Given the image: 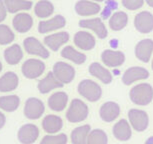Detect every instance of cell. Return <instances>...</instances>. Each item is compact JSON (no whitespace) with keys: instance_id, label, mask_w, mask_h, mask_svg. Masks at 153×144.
<instances>
[{"instance_id":"obj_1","label":"cell","mask_w":153,"mask_h":144,"mask_svg":"<svg viewBox=\"0 0 153 144\" xmlns=\"http://www.w3.org/2000/svg\"><path fill=\"white\" fill-rule=\"evenodd\" d=\"M131 101L136 105H147L153 99V88L148 83H140L129 92Z\"/></svg>"},{"instance_id":"obj_2","label":"cell","mask_w":153,"mask_h":144,"mask_svg":"<svg viewBox=\"0 0 153 144\" xmlns=\"http://www.w3.org/2000/svg\"><path fill=\"white\" fill-rule=\"evenodd\" d=\"M88 112V106L82 100L73 99L70 103L67 112H66V118L71 123H78L87 118Z\"/></svg>"},{"instance_id":"obj_3","label":"cell","mask_w":153,"mask_h":144,"mask_svg":"<svg viewBox=\"0 0 153 144\" xmlns=\"http://www.w3.org/2000/svg\"><path fill=\"white\" fill-rule=\"evenodd\" d=\"M78 93L90 102H96L101 98L102 89L98 83L92 80L85 79L82 80L78 85Z\"/></svg>"},{"instance_id":"obj_4","label":"cell","mask_w":153,"mask_h":144,"mask_svg":"<svg viewBox=\"0 0 153 144\" xmlns=\"http://www.w3.org/2000/svg\"><path fill=\"white\" fill-rule=\"evenodd\" d=\"M128 118L131 127L135 131L142 132L146 130L149 125L148 114L140 109H130L128 112Z\"/></svg>"},{"instance_id":"obj_5","label":"cell","mask_w":153,"mask_h":144,"mask_svg":"<svg viewBox=\"0 0 153 144\" xmlns=\"http://www.w3.org/2000/svg\"><path fill=\"white\" fill-rule=\"evenodd\" d=\"M45 70V65L42 61L38 59H28L26 60L22 65V73L26 78L29 79H35Z\"/></svg>"},{"instance_id":"obj_6","label":"cell","mask_w":153,"mask_h":144,"mask_svg":"<svg viewBox=\"0 0 153 144\" xmlns=\"http://www.w3.org/2000/svg\"><path fill=\"white\" fill-rule=\"evenodd\" d=\"M53 73L63 84L70 83L75 77V69L65 62H57L53 66Z\"/></svg>"},{"instance_id":"obj_7","label":"cell","mask_w":153,"mask_h":144,"mask_svg":"<svg viewBox=\"0 0 153 144\" xmlns=\"http://www.w3.org/2000/svg\"><path fill=\"white\" fill-rule=\"evenodd\" d=\"M45 107L43 102L38 98H29L25 102L24 114L28 119H38L44 113Z\"/></svg>"},{"instance_id":"obj_8","label":"cell","mask_w":153,"mask_h":144,"mask_svg":"<svg viewBox=\"0 0 153 144\" xmlns=\"http://www.w3.org/2000/svg\"><path fill=\"white\" fill-rule=\"evenodd\" d=\"M149 72L147 69L139 66H134L130 67L124 72L122 76V82L125 85H131L138 80H143L148 78Z\"/></svg>"},{"instance_id":"obj_9","label":"cell","mask_w":153,"mask_h":144,"mask_svg":"<svg viewBox=\"0 0 153 144\" xmlns=\"http://www.w3.org/2000/svg\"><path fill=\"white\" fill-rule=\"evenodd\" d=\"M135 28L140 33H149L153 30V15L148 11H142L135 16Z\"/></svg>"},{"instance_id":"obj_10","label":"cell","mask_w":153,"mask_h":144,"mask_svg":"<svg viewBox=\"0 0 153 144\" xmlns=\"http://www.w3.org/2000/svg\"><path fill=\"white\" fill-rule=\"evenodd\" d=\"M24 48L27 51V53L32 54V55L39 56L41 58H48L49 57V52L46 49L44 46L42 45V43L38 41L35 37H27L24 40Z\"/></svg>"},{"instance_id":"obj_11","label":"cell","mask_w":153,"mask_h":144,"mask_svg":"<svg viewBox=\"0 0 153 144\" xmlns=\"http://www.w3.org/2000/svg\"><path fill=\"white\" fill-rule=\"evenodd\" d=\"M120 114V107L116 102L107 101L103 103L100 107V118L105 122H112L116 120Z\"/></svg>"},{"instance_id":"obj_12","label":"cell","mask_w":153,"mask_h":144,"mask_svg":"<svg viewBox=\"0 0 153 144\" xmlns=\"http://www.w3.org/2000/svg\"><path fill=\"white\" fill-rule=\"evenodd\" d=\"M39 136V129L34 124H25L18 130V140L22 144H33Z\"/></svg>"},{"instance_id":"obj_13","label":"cell","mask_w":153,"mask_h":144,"mask_svg":"<svg viewBox=\"0 0 153 144\" xmlns=\"http://www.w3.org/2000/svg\"><path fill=\"white\" fill-rule=\"evenodd\" d=\"M101 59L106 66L114 68L123 64L124 61H125V56H124V53L121 52V51L107 49L103 51L102 54H101Z\"/></svg>"},{"instance_id":"obj_14","label":"cell","mask_w":153,"mask_h":144,"mask_svg":"<svg viewBox=\"0 0 153 144\" xmlns=\"http://www.w3.org/2000/svg\"><path fill=\"white\" fill-rule=\"evenodd\" d=\"M79 26L86 29H90L96 33V35L99 38L103 39L107 36V29H106L104 23L100 18H93V19H84L79 22Z\"/></svg>"},{"instance_id":"obj_15","label":"cell","mask_w":153,"mask_h":144,"mask_svg":"<svg viewBox=\"0 0 153 144\" xmlns=\"http://www.w3.org/2000/svg\"><path fill=\"white\" fill-rule=\"evenodd\" d=\"M63 86V83L55 76V74L52 72H48L47 75L40 80L38 84V90L40 93L45 94L48 92L52 91L53 89L60 88Z\"/></svg>"},{"instance_id":"obj_16","label":"cell","mask_w":153,"mask_h":144,"mask_svg":"<svg viewBox=\"0 0 153 144\" xmlns=\"http://www.w3.org/2000/svg\"><path fill=\"white\" fill-rule=\"evenodd\" d=\"M153 52V40L143 39L137 43L135 47V55L140 61L148 62Z\"/></svg>"},{"instance_id":"obj_17","label":"cell","mask_w":153,"mask_h":144,"mask_svg":"<svg viewBox=\"0 0 153 144\" xmlns=\"http://www.w3.org/2000/svg\"><path fill=\"white\" fill-rule=\"evenodd\" d=\"M66 20L63 16L61 15H56L53 18L45 20V21H41L39 23V32L40 33H47L51 32L54 30H58L60 28L65 26Z\"/></svg>"},{"instance_id":"obj_18","label":"cell","mask_w":153,"mask_h":144,"mask_svg":"<svg viewBox=\"0 0 153 144\" xmlns=\"http://www.w3.org/2000/svg\"><path fill=\"white\" fill-rule=\"evenodd\" d=\"M101 7L99 4L95 3L94 1L88 0H81L75 4V11L80 16H90L95 15L100 11Z\"/></svg>"},{"instance_id":"obj_19","label":"cell","mask_w":153,"mask_h":144,"mask_svg":"<svg viewBox=\"0 0 153 144\" xmlns=\"http://www.w3.org/2000/svg\"><path fill=\"white\" fill-rule=\"evenodd\" d=\"M113 135L119 141H128L132 136L131 125L125 119H121L113 126Z\"/></svg>"},{"instance_id":"obj_20","label":"cell","mask_w":153,"mask_h":144,"mask_svg":"<svg viewBox=\"0 0 153 144\" xmlns=\"http://www.w3.org/2000/svg\"><path fill=\"white\" fill-rule=\"evenodd\" d=\"M74 44L82 50H91L95 46V38L91 33L79 31L74 35Z\"/></svg>"},{"instance_id":"obj_21","label":"cell","mask_w":153,"mask_h":144,"mask_svg":"<svg viewBox=\"0 0 153 144\" xmlns=\"http://www.w3.org/2000/svg\"><path fill=\"white\" fill-rule=\"evenodd\" d=\"M33 25V19L27 13H19L13 18V27L17 32L25 33L31 29Z\"/></svg>"},{"instance_id":"obj_22","label":"cell","mask_w":153,"mask_h":144,"mask_svg":"<svg viewBox=\"0 0 153 144\" xmlns=\"http://www.w3.org/2000/svg\"><path fill=\"white\" fill-rule=\"evenodd\" d=\"M63 126L62 119L57 115H47L44 117V119L42 120V127L44 129L45 132H47L49 134H55Z\"/></svg>"},{"instance_id":"obj_23","label":"cell","mask_w":153,"mask_h":144,"mask_svg":"<svg viewBox=\"0 0 153 144\" xmlns=\"http://www.w3.org/2000/svg\"><path fill=\"white\" fill-rule=\"evenodd\" d=\"M68 40H69V35L67 32H58L46 36L44 38V42L51 50L57 51Z\"/></svg>"},{"instance_id":"obj_24","label":"cell","mask_w":153,"mask_h":144,"mask_svg":"<svg viewBox=\"0 0 153 144\" xmlns=\"http://www.w3.org/2000/svg\"><path fill=\"white\" fill-rule=\"evenodd\" d=\"M89 72L92 76L96 77L104 84H109L112 81V75L107 68L103 67L102 65L97 62H94L89 66Z\"/></svg>"},{"instance_id":"obj_25","label":"cell","mask_w":153,"mask_h":144,"mask_svg":"<svg viewBox=\"0 0 153 144\" xmlns=\"http://www.w3.org/2000/svg\"><path fill=\"white\" fill-rule=\"evenodd\" d=\"M68 102V95L63 91L55 92L48 99V106L53 111H62Z\"/></svg>"},{"instance_id":"obj_26","label":"cell","mask_w":153,"mask_h":144,"mask_svg":"<svg viewBox=\"0 0 153 144\" xmlns=\"http://www.w3.org/2000/svg\"><path fill=\"white\" fill-rule=\"evenodd\" d=\"M18 76L12 71L6 72L0 77V92H10L18 86Z\"/></svg>"},{"instance_id":"obj_27","label":"cell","mask_w":153,"mask_h":144,"mask_svg":"<svg viewBox=\"0 0 153 144\" xmlns=\"http://www.w3.org/2000/svg\"><path fill=\"white\" fill-rule=\"evenodd\" d=\"M23 57V52L21 47L18 44H13L10 47L6 48L4 51V58L8 64L15 65L21 61Z\"/></svg>"},{"instance_id":"obj_28","label":"cell","mask_w":153,"mask_h":144,"mask_svg":"<svg viewBox=\"0 0 153 144\" xmlns=\"http://www.w3.org/2000/svg\"><path fill=\"white\" fill-rule=\"evenodd\" d=\"M91 128L89 125H81L75 128L71 133V141L73 144H87V138Z\"/></svg>"},{"instance_id":"obj_29","label":"cell","mask_w":153,"mask_h":144,"mask_svg":"<svg viewBox=\"0 0 153 144\" xmlns=\"http://www.w3.org/2000/svg\"><path fill=\"white\" fill-rule=\"evenodd\" d=\"M127 23H128V15L123 11L115 12L109 19V26L114 31L122 30L127 25Z\"/></svg>"},{"instance_id":"obj_30","label":"cell","mask_w":153,"mask_h":144,"mask_svg":"<svg viewBox=\"0 0 153 144\" xmlns=\"http://www.w3.org/2000/svg\"><path fill=\"white\" fill-rule=\"evenodd\" d=\"M4 3L10 13L29 10L32 7V1H29V0H4Z\"/></svg>"},{"instance_id":"obj_31","label":"cell","mask_w":153,"mask_h":144,"mask_svg":"<svg viewBox=\"0 0 153 144\" xmlns=\"http://www.w3.org/2000/svg\"><path fill=\"white\" fill-rule=\"evenodd\" d=\"M61 55L64 57L65 59H68L70 61L74 62L75 64H83L86 60L85 54H83L79 51H77L72 46H66L63 48Z\"/></svg>"},{"instance_id":"obj_32","label":"cell","mask_w":153,"mask_h":144,"mask_svg":"<svg viewBox=\"0 0 153 144\" xmlns=\"http://www.w3.org/2000/svg\"><path fill=\"white\" fill-rule=\"evenodd\" d=\"M20 99L17 95H7L0 97V108L6 112H12L19 107Z\"/></svg>"},{"instance_id":"obj_33","label":"cell","mask_w":153,"mask_h":144,"mask_svg":"<svg viewBox=\"0 0 153 144\" xmlns=\"http://www.w3.org/2000/svg\"><path fill=\"white\" fill-rule=\"evenodd\" d=\"M53 11V4L47 0H41V1L37 2L35 7H34V12L40 18H46V17L52 15Z\"/></svg>"},{"instance_id":"obj_34","label":"cell","mask_w":153,"mask_h":144,"mask_svg":"<svg viewBox=\"0 0 153 144\" xmlns=\"http://www.w3.org/2000/svg\"><path fill=\"white\" fill-rule=\"evenodd\" d=\"M87 144H108V137L101 129L91 130L87 138Z\"/></svg>"},{"instance_id":"obj_35","label":"cell","mask_w":153,"mask_h":144,"mask_svg":"<svg viewBox=\"0 0 153 144\" xmlns=\"http://www.w3.org/2000/svg\"><path fill=\"white\" fill-rule=\"evenodd\" d=\"M15 38L14 33L7 25L0 24V44L6 45L11 43Z\"/></svg>"},{"instance_id":"obj_36","label":"cell","mask_w":153,"mask_h":144,"mask_svg":"<svg viewBox=\"0 0 153 144\" xmlns=\"http://www.w3.org/2000/svg\"><path fill=\"white\" fill-rule=\"evenodd\" d=\"M67 143V136L64 133L56 135H46L42 138L40 144H66Z\"/></svg>"},{"instance_id":"obj_37","label":"cell","mask_w":153,"mask_h":144,"mask_svg":"<svg viewBox=\"0 0 153 144\" xmlns=\"http://www.w3.org/2000/svg\"><path fill=\"white\" fill-rule=\"evenodd\" d=\"M144 0H122V5L128 10H137L143 6Z\"/></svg>"},{"instance_id":"obj_38","label":"cell","mask_w":153,"mask_h":144,"mask_svg":"<svg viewBox=\"0 0 153 144\" xmlns=\"http://www.w3.org/2000/svg\"><path fill=\"white\" fill-rule=\"evenodd\" d=\"M7 14V8L5 6V3L3 0H0V23L6 18Z\"/></svg>"},{"instance_id":"obj_39","label":"cell","mask_w":153,"mask_h":144,"mask_svg":"<svg viewBox=\"0 0 153 144\" xmlns=\"http://www.w3.org/2000/svg\"><path fill=\"white\" fill-rule=\"evenodd\" d=\"M4 124H5V116L2 112H0V129L3 127Z\"/></svg>"},{"instance_id":"obj_40","label":"cell","mask_w":153,"mask_h":144,"mask_svg":"<svg viewBox=\"0 0 153 144\" xmlns=\"http://www.w3.org/2000/svg\"><path fill=\"white\" fill-rule=\"evenodd\" d=\"M145 144H153V136L149 137L148 139L145 141Z\"/></svg>"},{"instance_id":"obj_41","label":"cell","mask_w":153,"mask_h":144,"mask_svg":"<svg viewBox=\"0 0 153 144\" xmlns=\"http://www.w3.org/2000/svg\"><path fill=\"white\" fill-rule=\"evenodd\" d=\"M146 2L150 7H153V0H146Z\"/></svg>"},{"instance_id":"obj_42","label":"cell","mask_w":153,"mask_h":144,"mask_svg":"<svg viewBox=\"0 0 153 144\" xmlns=\"http://www.w3.org/2000/svg\"><path fill=\"white\" fill-rule=\"evenodd\" d=\"M2 70V64H1V62H0V72H1Z\"/></svg>"},{"instance_id":"obj_43","label":"cell","mask_w":153,"mask_h":144,"mask_svg":"<svg viewBox=\"0 0 153 144\" xmlns=\"http://www.w3.org/2000/svg\"><path fill=\"white\" fill-rule=\"evenodd\" d=\"M93 1H97V2H101V1H104V0H93Z\"/></svg>"},{"instance_id":"obj_44","label":"cell","mask_w":153,"mask_h":144,"mask_svg":"<svg viewBox=\"0 0 153 144\" xmlns=\"http://www.w3.org/2000/svg\"><path fill=\"white\" fill-rule=\"evenodd\" d=\"M152 70H153V60H152Z\"/></svg>"}]
</instances>
